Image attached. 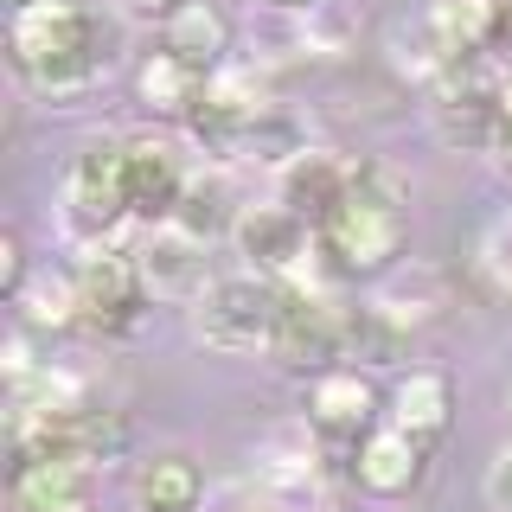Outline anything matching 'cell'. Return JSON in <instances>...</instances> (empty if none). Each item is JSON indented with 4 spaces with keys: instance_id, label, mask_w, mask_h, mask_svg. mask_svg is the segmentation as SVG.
<instances>
[{
    "instance_id": "obj_1",
    "label": "cell",
    "mask_w": 512,
    "mask_h": 512,
    "mask_svg": "<svg viewBox=\"0 0 512 512\" xmlns=\"http://www.w3.org/2000/svg\"><path fill=\"white\" fill-rule=\"evenodd\" d=\"M404 205H410V180L384 160H352V186L327 218L314 224L320 250L333 256V269L346 276H378L397 263L404 250Z\"/></svg>"
},
{
    "instance_id": "obj_2",
    "label": "cell",
    "mask_w": 512,
    "mask_h": 512,
    "mask_svg": "<svg viewBox=\"0 0 512 512\" xmlns=\"http://www.w3.org/2000/svg\"><path fill=\"white\" fill-rule=\"evenodd\" d=\"M7 39H13L20 71L32 77V90H45V96L90 90L109 64V26L90 7H71V0H39V7L13 13Z\"/></svg>"
},
{
    "instance_id": "obj_3",
    "label": "cell",
    "mask_w": 512,
    "mask_h": 512,
    "mask_svg": "<svg viewBox=\"0 0 512 512\" xmlns=\"http://www.w3.org/2000/svg\"><path fill=\"white\" fill-rule=\"evenodd\" d=\"M122 218H128V141H84V154L64 173V224L90 244H109Z\"/></svg>"
},
{
    "instance_id": "obj_4",
    "label": "cell",
    "mask_w": 512,
    "mask_h": 512,
    "mask_svg": "<svg viewBox=\"0 0 512 512\" xmlns=\"http://www.w3.org/2000/svg\"><path fill=\"white\" fill-rule=\"evenodd\" d=\"M346 320L320 288L308 282H276V333H269V352L288 372H327L346 352Z\"/></svg>"
},
{
    "instance_id": "obj_5",
    "label": "cell",
    "mask_w": 512,
    "mask_h": 512,
    "mask_svg": "<svg viewBox=\"0 0 512 512\" xmlns=\"http://www.w3.org/2000/svg\"><path fill=\"white\" fill-rule=\"evenodd\" d=\"M192 333L212 352H256L276 333V282L263 276H218L192 301Z\"/></svg>"
},
{
    "instance_id": "obj_6",
    "label": "cell",
    "mask_w": 512,
    "mask_h": 512,
    "mask_svg": "<svg viewBox=\"0 0 512 512\" xmlns=\"http://www.w3.org/2000/svg\"><path fill=\"white\" fill-rule=\"evenodd\" d=\"M263 116H276L269 103V77L256 64H218L205 77V96L192 103V141L218 154H244V135Z\"/></svg>"
},
{
    "instance_id": "obj_7",
    "label": "cell",
    "mask_w": 512,
    "mask_h": 512,
    "mask_svg": "<svg viewBox=\"0 0 512 512\" xmlns=\"http://www.w3.org/2000/svg\"><path fill=\"white\" fill-rule=\"evenodd\" d=\"M77 276V308H84V327L96 333H128L141 320V301H148V282H141V263L109 244H90Z\"/></svg>"
},
{
    "instance_id": "obj_8",
    "label": "cell",
    "mask_w": 512,
    "mask_h": 512,
    "mask_svg": "<svg viewBox=\"0 0 512 512\" xmlns=\"http://www.w3.org/2000/svg\"><path fill=\"white\" fill-rule=\"evenodd\" d=\"M231 237L244 250L250 276H263V282H301L308 250H314V224L301 212H288V205H244Z\"/></svg>"
},
{
    "instance_id": "obj_9",
    "label": "cell",
    "mask_w": 512,
    "mask_h": 512,
    "mask_svg": "<svg viewBox=\"0 0 512 512\" xmlns=\"http://www.w3.org/2000/svg\"><path fill=\"white\" fill-rule=\"evenodd\" d=\"M90 480L96 468L77 455H20L13 461V512H90Z\"/></svg>"
},
{
    "instance_id": "obj_10",
    "label": "cell",
    "mask_w": 512,
    "mask_h": 512,
    "mask_svg": "<svg viewBox=\"0 0 512 512\" xmlns=\"http://www.w3.org/2000/svg\"><path fill=\"white\" fill-rule=\"evenodd\" d=\"M141 263V282H148L154 301H199L212 288V269H205V244L180 224H160L148 244L135 250Z\"/></svg>"
},
{
    "instance_id": "obj_11",
    "label": "cell",
    "mask_w": 512,
    "mask_h": 512,
    "mask_svg": "<svg viewBox=\"0 0 512 512\" xmlns=\"http://www.w3.org/2000/svg\"><path fill=\"white\" fill-rule=\"evenodd\" d=\"M429 109H436V135L448 148H493V128L506 116V96L461 71V77H448V84H436V103Z\"/></svg>"
},
{
    "instance_id": "obj_12",
    "label": "cell",
    "mask_w": 512,
    "mask_h": 512,
    "mask_svg": "<svg viewBox=\"0 0 512 512\" xmlns=\"http://www.w3.org/2000/svg\"><path fill=\"white\" fill-rule=\"evenodd\" d=\"M186 180L192 173L180 167V154H173L167 141H154V135L128 141V212L135 218H173Z\"/></svg>"
},
{
    "instance_id": "obj_13",
    "label": "cell",
    "mask_w": 512,
    "mask_h": 512,
    "mask_svg": "<svg viewBox=\"0 0 512 512\" xmlns=\"http://www.w3.org/2000/svg\"><path fill=\"white\" fill-rule=\"evenodd\" d=\"M352 474H359L365 493H378V500H391V493H410L416 474H423V442L410 436V429H372V436L359 442V455H352Z\"/></svg>"
},
{
    "instance_id": "obj_14",
    "label": "cell",
    "mask_w": 512,
    "mask_h": 512,
    "mask_svg": "<svg viewBox=\"0 0 512 512\" xmlns=\"http://www.w3.org/2000/svg\"><path fill=\"white\" fill-rule=\"evenodd\" d=\"M346 186H352V160L327 154V148H308V154H295L282 167V205H288V212H301L308 224L327 218L333 205L346 199Z\"/></svg>"
},
{
    "instance_id": "obj_15",
    "label": "cell",
    "mask_w": 512,
    "mask_h": 512,
    "mask_svg": "<svg viewBox=\"0 0 512 512\" xmlns=\"http://www.w3.org/2000/svg\"><path fill=\"white\" fill-rule=\"evenodd\" d=\"M372 384H365L359 372H320L314 378V397H308V423L320 429V436H359L365 423H372Z\"/></svg>"
},
{
    "instance_id": "obj_16",
    "label": "cell",
    "mask_w": 512,
    "mask_h": 512,
    "mask_svg": "<svg viewBox=\"0 0 512 512\" xmlns=\"http://www.w3.org/2000/svg\"><path fill=\"white\" fill-rule=\"evenodd\" d=\"M237 218H244V205H237V192L224 173H192L186 192H180V212H173L167 224H180V231H192L199 244H212V237L237 231Z\"/></svg>"
},
{
    "instance_id": "obj_17",
    "label": "cell",
    "mask_w": 512,
    "mask_h": 512,
    "mask_svg": "<svg viewBox=\"0 0 512 512\" xmlns=\"http://www.w3.org/2000/svg\"><path fill=\"white\" fill-rule=\"evenodd\" d=\"M205 500V474L186 455H154L135 468V506L141 512H192Z\"/></svg>"
},
{
    "instance_id": "obj_18",
    "label": "cell",
    "mask_w": 512,
    "mask_h": 512,
    "mask_svg": "<svg viewBox=\"0 0 512 512\" xmlns=\"http://www.w3.org/2000/svg\"><path fill=\"white\" fill-rule=\"evenodd\" d=\"M224 45H231V26H224V13L212 0H192V7H180L167 20V52L186 58L192 71H205V77L224 64Z\"/></svg>"
},
{
    "instance_id": "obj_19",
    "label": "cell",
    "mask_w": 512,
    "mask_h": 512,
    "mask_svg": "<svg viewBox=\"0 0 512 512\" xmlns=\"http://www.w3.org/2000/svg\"><path fill=\"white\" fill-rule=\"evenodd\" d=\"M135 90H141V103H148L154 116H192V103L205 96V71H192V64L173 58V52H154L141 64Z\"/></svg>"
},
{
    "instance_id": "obj_20",
    "label": "cell",
    "mask_w": 512,
    "mask_h": 512,
    "mask_svg": "<svg viewBox=\"0 0 512 512\" xmlns=\"http://www.w3.org/2000/svg\"><path fill=\"white\" fill-rule=\"evenodd\" d=\"M391 423L410 429L416 442H429L448 423V378L442 372H410L397 384V397H391Z\"/></svg>"
},
{
    "instance_id": "obj_21",
    "label": "cell",
    "mask_w": 512,
    "mask_h": 512,
    "mask_svg": "<svg viewBox=\"0 0 512 512\" xmlns=\"http://www.w3.org/2000/svg\"><path fill=\"white\" fill-rule=\"evenodd\" d=\"M20 320L26 327H71V320H84L77 308V276H32L20 288Z\"/></svg>"
},
{
    "instance_id": "obj_22",
    "label": "cell",
    "mask_w": 512,
    "mask_h": 512,
    "mask_svg": "<svg viewBox=\"0 0 512 512\" xmlns=\"http://www.w3.org/2000/svg\"><path fill=\"white\" fill-rule=\"evenodd\" d=\"M480 263H487V276L500 295H512V224H500V231L487 237V250H480Z\"/></svg>"
},
{
    "instance_id": "obj_23",
    "label": "cell",
    "mask_w": 512,
    "mask_h": 512,
    "mask_svg": "<svg viewBox=\"0 0 512 512\" xmlns=\"http://www.w3.org/2000/svg\"><path fill=\"white\" fill-rule=\"evenodd\" d=\"M0 288H7V301H20V288H26V256H20V237H0Z\"/></svg>"
},
{
    "instance_id": "obj_24",
    "label": "cell",
    "mask_w": 512,
    "mask_h": 512,
    "mask_svg": "<svg viewBox=\"0 0 512 512\" xmlns=\"http://www.w3.org/2000/svg\"><path fill=\"white\" fill-rule=\"evenodd\" d=\"M487 506L493 512H512V448H500L487 468Z\"/></svg>"
},
{
    "instance_id": "obj_25",
    "label": "cell",
    "mask_w": 512,
    "mask_h": 512,
    "mask_svg": "<svg viewBox=\"0 0 512 512\" xmlns=\"http://www.w3.org/2000/svg\"><path fill=\"white\" fill-rule=\"evenodd\" d=\"M487 154L512 173V96H506V116H500V128H493V148H487Z\"/></svg>"
},
{
    "instance_id": "obj_26",
    "label": "cell",
    "mask_w": 512,
    "mask_h": 512,
    "mask_svg": "<svg viewBox=\"0 0 512 512\" xmlns=\"http://www.w3.org/2000/svg\"><path fill=\"white\" fill-rule=\"evenodd\" d=\"M135 13H154V20H173L180 7H192V0H128Z\"/></svg>"
},
{
    "instance_id": "obj_27",
    "label": "cell",
    "mask_w": 512,
    "mask_h": 512,
    "mask_svg": "<svg viewBox=\"0 0 512 512\" xmlns=\"http://www.w3.org/2000/svg\"><path fill=\"white\" fill-rule=\"evenodd\" d=\"M244 512H288V506H282V500H250Z\"/></svg>"
},
{
    "instance_id": "obj_28",
    "label": "cell",
    "mask_w": 512,
    "mask_h": 512,
    "mask_svg": "<svg viewBox=\"0 0 512 512\" xmlns=\"http://www.w3.org/2000/svg\"><path fill=\"white\" fill-rule=\"evenodd\" d=\"M26 7H39V0H7V13H26Z\"/></svg>"
},
{
    "instance_id": "obj_29",
    "label": "cell",
    "mask_w": 512,
    "mask_h": 512,
    "mask_svg": "<svg viewBox=\"0 0 512 512\" xmlns=\"http://www.w3.org/2000/svg\"><path fill=\"white\" fill-rule=\"evenodd\" d=\"M282 7H320V0H282Z\"/></svg>"
}]
</instances>
